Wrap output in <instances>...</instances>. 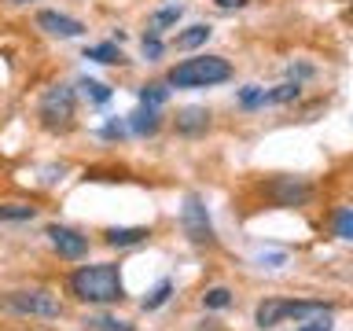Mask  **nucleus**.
I'll return each instance as SVG.
<instances>
[{
  "instance_id": "obj_4",
  "label": "nucleus",
  "mask_w": 353,
  "mask_h": 331,
  "mask_svg": "<svg viewBox=\"0 0 353 331\" xmlns=\"http://www.w3.org/2000/svg\"><path fill=\"white\" fill-rule=\"evenodd\" d=\"M74 114H77V96L70 85H48L37 99V121L48 132H66L74 129Z\"/></svg>"
},
{
  "instance_id": "obj_24",
  "label": "nucleus",
  "mask_w": 353,
  "mask_h": 331,
  "mask_svg": "<svg viewBox=\"0 0 353 331\" xmlns=\"http://www.w3.org/2000/svg\"><path fill=\"white\" fill-rule=\"evenodd\" d=\"M302 96V85L298 81H283L280 88H272L269 92V103H291V99H298Z\"/></svg>"
},
{
  "instance_id": "obj_1",
  "label": "nucleus",
  "mask_w": 353,
  "mask_h": 331,
  "mask_svg": "<svg viewBox=\"0 0 353 331\" xmlns=\"http://www.w3.org/2000/svg\"><path fill=\"white\" fill-rule=\"evenodd\" d=\"M70 294L85 305H114L125 298V283H121L118 265L99 261V265H81L70 272Z\"/></svg>"
},
{
  "instance_id": "obj_29",
  "label": "nucleus",
  "mask_w": 353,
  "mask_h": 331,
  "mask_svg": "<svg viewBox=\"0 0 353 331\" xmlns=\"http://www.w3.org/2000/svg\"><path fill=\"white\" fill-rule=\"evenodd\" d=\"M261 269H280V265L287 261V254H261Z\"/></svg>"
},
{
  "instance_id": "obj_11",
  "label": "nucleus",
  "mask_w": 353,
  "mask_h": 331,
  "mask_svg": "<svg viewBox=\"0 0 353 331\" xmlns=\"http://www.w3.org/2000/svg\"><path fill=\"white\" fill-rule=\"evenodd\" d=\"M159 126H162L159 107H143V103H140L137 114H129V132H137V137H154V132H159Z\"/></svg>"
},
{
  "instance_id": "obj_16",
  "label": "nucleus",
  "mask_w": 353,
  "mask_h": 331,
  "mask_svg": "<svg viewBox=\"0 0 353 331\" xmlns=\"http://www.w3.org/2000/svg\"><path fill=\"white\" fill-rule=\"evenodd\" d=\"M170 99V81H151V85H140V103L143 107H162Z\"/></svg>"
},
{
  "instance_id": "obj_2",
  "label": "nucleus",
  "mask_w": 353,
  "mask_h": 331,
  "mask_svg": "<svg viewBox=\"0 0 353 331\" xmlns=\"http://www.w3.org/2000/svg\"><path fill=\"white\" fill-rule=\"evenodd\" d=\"M170 88H214L232 81V63L225 55H195V59H181L165 74Z\"/></svg>"
},
{
  "instance_id": "obj_8",
  "label": "nucleus",
  "mask_w": 353,
  "mask_h": 331,
  "mask_svg": "<svg viewBox=\"0 0 353 331\" xmlns=\"http://www.w3.org/2000/svg\"><path fill=\"white\" fill-rule=\"evenodd\" d=\"M37 26L48 33V37H63V41L81 37V33H85V22L63 15V11H37Z\"/></svg>"
},
{
  "instance_id": "obj_19",
  "label": "nucleus",
  "mask_w": 353,
  "mask_h": 331,
  "mask_svg": "<svg viewBox=\"0 0 353 331\" xmlns=\"http://www.w3.org/2000/svg\"><path fill=\"white\" fill-rule=\"evenodd\" d=\"M181 15H184V8H181V4L159 8V11H154V15H151V33H162L165 26H173V22L181 19Z\"/></svg>"
},
{
  "instance_id": "obj_26",
  "label": "nucleus",
  "mask_w": 353,
  "mask_h": 331,
  "mask_svg": "<svg viewBox=\"0 0 353 331\" xmlns=\"http://www.w3.org/2000/svg\"><path fill=\"white\" fill-rule=\"evenodd\" d=\"M140 48H143V55H148V59H159L162 55V41H159V33H143V41H140Z\"/></svg>"
},
{
  "instance_id": "obj_12",
  "label": "nucleus",
  "mask_w": 353,
  "mask_h": 331,
  "mask_svg": "<svg viewBox=\"0 0 353 331\" xmlns=\"http://www.w3.org/2000/svg\"><path fill=\"white\" fill-rule=\"evenodd\" d=\"M331 305L324 302H313V298H302V302H287V320H298V324H305V320H316V317H327Z\"/></svg>"
},
{
  "instance_id": "obj_18",
  "label": "nucleus",
  "mask_w": 353,
  "mask_h": 331,
  "mask_svg": "<svg viewBox=\"0 0 353 331\" xmlns=\"http://www.w3.org/2000/svg\"><path fill=\"white\" fill-rule=\"evenodd\" d=\"M170 294H173V280H159V283H154V291L143 298L140 305L148 309V313H154V309H162L165 302H170Z\"/></svg>"
},
{
  "instance_id": "obj_9",
  "label": "nucleus",
  "mask_w": 353,
  "mask_h": 331,
  "mask_svg": "<svg viewBox=\"0 0 353 331\" xmlns=\"http://www.w3.org/2000/svg\"><path fill=\"white\" fill-rule=\"evenodd\" d=\"M210 110L206 107H184V110H176V118H173V126L181 137H203V132L210 129Z\"/></svg>"
},
{
  "instance_id": "obj_31",
  "label": "nucleus",
  "mask_w": 353,
  "mask_h": 331,
  "mask_svg": "<svg viewBox=\"0 0 353 331\" xmlns=\"http://www.w3.org/2000/svg\"><path fill=\"white\" fill-rule=\"evenodd\" d=\"M199 331H221L217 324H203V328H199Z\"/></svg>"
},
{
  "instance_id": "obj_10",
  "label": "nucleus",
  "mask_w": 353,
  "mask_h": 331,
  "mask_svg": "<svg viewBox=\"0 0 353 331\" xmlns=\"http://www.w3.org/2000/svg\"><path fill=\"white\" fill-rule=\"evenodd\" d=\"M283 320H287V298H265V302L254 309V324H258L261 331L283 324Z\"/></svg>"
},
{
  "instance_id": "obj_17",
  "label": "nucleus",
  "mask_w": 353,
  "mask_h": 331,
  "mask_svg": "<svg viewBox=\"0 0 353 331\" xmlns=\"http://www.w3.org/2000/svg\"><path fill=\"white\" fill-rule=\"evenodd\" d=\"M331 232L339 239H350L353 243V206H339L335 217H331Z\"/></svg>"
},
{
  "instance_id": "obj_20",
  "label": "nucleus",
  "mask_w": 353,
  "mask_h": 331,
  "mask_svg": "<svg viewBox=\"0 0 353 331\" xmlns=\"http://www.w3.org/2000/svg\"><path fill=\"white\" fill-rule=\"evenodd\" d=\"M37 217V206L30 203H4L0 206V221H33Z\"/></svg>"
},
{
  "instance_id": "obj_5",
  "label": "nucleus",
  "mask_w": 353,
  "mask_h": 331,
  "mask_svg": "<svg viewBox=\"0 0 353 331\" xmlns=\"http://www.w3.org/2000/svg\"><path fill=\"white\" fill-rule=\"evenodd\" d=\"M261 192L265 199H269L272 206H280V210H298V206H305L309 199H313V184L305 181V177H272V181H265L261 184Z\"/></svg>"
},
{
  "instance_id": "obj_14",
  "label": "nucleus",
  "mask_w": 353,
  "mask_h": 331,
  "mask_svg": "<svg viewBox=\"0 0 353 331\" xmlns=\"http://www.w3.org/2000/svg\"><path fill=\"white\" fill-rule=\"evenodd\" d=\"M85 59H92V63H103V66H118V63H125V55H121V48H118V44L103 41V44H88V48H85Z\"/></svg>"
},
{
  "instance_id": "obj_27",
  "label": "nucleus",
  "mask_w": 353,
  "mask_h": 331,
  "mask_svg": "<svg viewBox=\"0 0 353 331\" xmlns=\"http://www.w3.org/2000/svg\"><path fill=\"white\" fill-rule=\"evenodd\" d=\"M331 313L327 317H316V320H305V324H298V331H331Z\"/></svg>"
},
{
  "instance_id": "obj_22",
  "label": "nucleus",
  "mask_w": 353,
  "mask_h": 331,
  "mask_svg": "<svg viewBox=\"0 0 353 331\" xmlns=\"http://www.w3.org/2000/svg\"><path fill=\"white\" fill-rule=\"evenodd\" d=\"M77 88H81V92L92 99V103H107V99H110V88H107L103 81H92V77H81V81H77Z\"/></svg>"
},
{
  "instance_id": "obj_28",
  "label": "nucleus",
  "mask_w": 353,
  "mask_h": 331,
  "mask_svg": "<svg viewBox=\"0 0 353 331\" xmlns=\"http://www.w3.org/2000/svg\"><path fill=\"white\" fill-rule=\"evenodd\" d=\"M96 328H103V331H132L125 320H114V317H99V320H92Z\"/></svg>"
},
{
  "instance_id": "obj_6",
  "label": "nucleus",
  "mask_w": 353,
  "mask_h": 331,
  "mask_svg": "<svg viewBox=\"0 0 353 331\" xmlns=\"http://www.w3.org/2000/svg\"><path fill=\"white\" fill-rule=\"evenodd\" d=\"M181 225H184V236L195 243V247H214L217 236H214V221L206 214V203L199 195H184V206H181Z\"/></svg>"
},
{
  "instance_id": "obj_3",
  "label": "nucleus",
  "mask_w": 353,
  "mask_h": 331,
  "mask_svg": "<svg viewBox=\"0 0 353 331\" xmlns=\"http://www.w3.org/2000/svg\"><path fill=\"white\" fill-rule=\"evenodd\" d=\"M0 309L11 317H41V320H55L63 317V298L48 291V287H19V291H4L0 294Z\"/></svg>"
},
{
  "instance_id": "obj_15",
  "label": "nucleus",
  "mask_w": 353,
  "mask_h": 331,
  "mask_svg": "<svg viewBox=\"0 0 353 331\" xmlns=\"http://www.w3.org/2000/svg\"><path fill=\"white\" fill-rule=\"evenodd\" d=\"M103 236H107L110 247L121 250V247H137V243H143V239L151 236V232H148V228H107Z\"/></svg>"
},
{
  "instance_id": "obj_25",
  "label": "nucleus",
  "mask_w": 353,
  "mask_h": 331,
  "mask_svg": "<svg viewBox=\"0 0 353 331\" xmlns=\"http://www.w3.org/2000/svg\"><path fill=\"white\" fill-rule=\"evenodd\" d=\"M125 132H129V121H118V118H110L107 126L99 129V137H103V140H121Z\"/></svg>"
},
{
  "instance_id": "obj_30",
  "label": "nucleus",
  "mask_w": 353,
  "mask_h": 331,
  "mask_svg": "<svg viewBox=\"0 0 353 331\" xmlns=\"http://www.w3.org/2000/svg\"><path fill=\"white\" fill-rule=\"evenodd\" d=\"M214 4L221 11H239V8H247V0H214Z\"/></svg>"
},
{
  "instance_id": "obj_32",
  "label": "nucleus",
  "mask_w": 353,
  "mask_h": 331,
  "mask_svg": "<svg viewBox=\"0 0 353 331\" xmlns=\"http://www.w3.org/2000/svg\"><path fill=\"white\" fill-rule=\"evenodd\" d=\"M11 4H26V0H11Z\"/></svg>"
},
{
  "instance_id": "obj_33",
  "label": "nucleus",
  "mask_w": 353,
  "mask_h": 331,
  "mask_svg": "<svg viewBox=\"0 0 353 331\" xmlns=\"http://www.w3.org/2000/svg\"><path fill=\"white\" fill-rule=\"evenodd\" d=\"M350 19H353V4H350Z\"/></svg>"
},
{
  "instance_id": "obj_13",
  "label": "nucleus",
  "mask_w": 353,
  "mask_h": 331,
  "mask_svg": "<svg viewBox=\"0 0 353 331\" xmlns=\"http://www.w3.org/2000/svg\"><path fill=\"white\" fill-rule=\"evenodd\" d=\"M210 33H214V30H210L206 26V22H195V26H188L184 33H176V48H181V52H192V48H203V44L210 41Z\"/></svg>"
},
{
  "instance_id": "obj_23",
  "label": "nucleus",
  "mask_w": 353,
  "mask_h": 331,
  "mask_svg": "<svg viewBox=\"0 0 353 331\" xmlns=\"http://www.w3.org/2000/svg\"><path fill=\"white\" fill-rule=\"evenodd\" d=\"M232 302H236V298H232L228 287H210V291L203 294V305L206 309H228Z\"/></svg>"
},
{
  "instance_id": "obj_21",
  "label": "nucleus",
  "mask_w": 353,
  "mask_h": 331,
  "mask_svg": "<svg viewBox=\"0 0 353 331\" xmlns=\"http://www.w3.org/2000/svg\"><path fill=\"white\" fill-rule=\"evenodd\" d=\"M265 103H269V92H265L261 85L239 88V107H243V110H254V107H265Z\"/></svg>"
},
{
  "instance_id": "obj_7",
  "label": "nucleus",
  "mask_w": 353,
  "mask_h": 331,
  "mask_svg": "<svg viewBox=\"0 0 353 331\" xmlns=\"http://www.w3.org/2000/svg\"><path fill=\"white\" fill-rule=\"evenodd\" d=\"M48 243H52V250L59 254V258L66 261H81L85 254H88V236H81L77 228H66V225H48Z\"/></svg>"
}]
</instances>
